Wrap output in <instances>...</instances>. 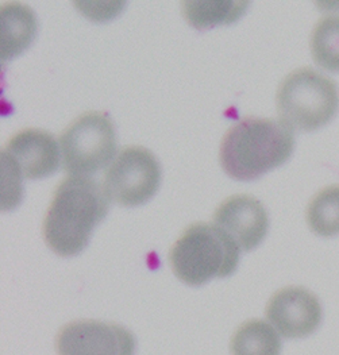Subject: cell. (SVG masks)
I'll use <instances>...</instances> for the list:
<instances>
[{
    "label": "cell",
    "mask_w": 339,
    "mask_h": 355,
    "mask_svg": "<svg viewBox=\"0 0 339 355\" xmlns=\"http://www.w3.org/2000/svg\"><path fill=\"white\" fill-rule=\"evenodd\" d=\"M110 208L105 188L91 178L69 176L57 187L44 219V239L53 253L73 257L88 246Z\"/></svg>",
    "instance_id": "obj_1"
},
{
    "label": "cell",
    "mask_w": 339,
    "mask_h": 355,
    "mask_svg": "<svg viewBox=\"0 0 339 355\" xmlns=\"http://www.w3.org/2000/svg\"><path fill=\"white\" fill-rule=\"evenodd\" d=\"M293 149V132L281 121L249 116L225 134L219 161L227 176L253 181L286 164Z\"/></svg>",
    "instance_id": "obj_2"
},
{
    "label": "cell",
    "mask_w": 339,
    "mask_h": 355,
    "mask_svg": "<svg viewBox=\"0 0 339 355\" xmlns=\"http://www.w3.org/2000/svg\"><path fill=\"white\" fill-rule=\"evenodd\" d=\"M241 249L216 225L195 223L186 227L169 252L175 276L189 286H202L212 279L234 273Z\"/></svg>",
    "instance_id": "obj_3"
},
{
    "label": "cell",
    "mask_w": 339,
    "mask_h": 355,
    "mask_svg": "<svg viewBox=\"0 0 339 355\" xmlns=\"http://www.w3.org/2000/svg\"><path fill=\"white\" fill-rule=\"evenodd\" d=\"M277 112L290 130L315 131L326 126L337 114V84L311 68L289 73L277 89Z\"/></svg>",
    "instance_id": "obj_4"
},
{
    "label": "cell",
    "mask_w": 339,
    "mask_h": 355,
    "mask_svg": "<svg viewBox=\"0 0 339 355\" xmlns=\"http://www.w3.org/2000/svg\"><path fill=\"white\" fill-rule=\"evenodd\" d=\"M64 169L88 178L105 168L116 154V134L111 119L98 111L82 114L60 138Z\"/></svg>",
    "instance_id": "obj_5"
},
{
    "label": "cell",
    "mask_w": 339,
    "mask_h": 355,
    "mask_svg": "<svg viewBox=\"0 0 339 355\" xmlns=\"http://www.w3.org/2000/svg\"><path fill=\"white\" fill-rule=\"evenodd\" d=\"M159 182L161 168L155 154L141 146H130L119 153L108 166L103 188L110 200L125 207H138L156 195Z\"/></svg>",
    "instance_id": "obj_6"
},
{
    "label": "cell",
    "mask_w": 339,
    "mask_h": 355,
    "mask_svg": "<svg viewBox=\"0 0 339 355\" xmlns=\"http://www.w3.org/2000/svg\"><path fill=\"white\" fill-rule=\"evenodd\" d=\"M55 352L58 355H134L135 338L116 323L76 320L58 331Z\"/></svg>",
    "instance_id": "obj_7"
},
{
    "label": "cell",
    "mask_w": 339,
    "mask_h": 355,
    "mask_svg": "<svg viewBox=\"0 0 339 355\" xmlns=\"http://www.w3.org/2000/svg\"><path fill=\"white\" fill-rule=\"evenodd\" d=\"M265 315L284 338L302 339L319 329L323 308L311 291L303 286H287L270 297Z\"/></svg>",
    "instance_id": "obj_8"
},
{
    "label": "cell",
    "mask_w": 339,
    "mask_h": 355,
    "mask_svg": "<svg viewBox=\"0 0 339 355\" xmlns=\"http://www.w3.org/2000/svg\"><path fill=\"white\" fill-rule=\"evenodd\" d=\"M1 158L8 161L22 178L52 176L60 166V150L52 134L38 128L17 132L6 145Z\"/></svg>",
    "instance_id": "obj_9"
},
{
    "label": "cell",
    "mask_w": 339,
    "mask_h": 355,
    "mask_svg": "<svg viewBox=\"0 0 339 355\" xmlns=\"http://www.w3.org/2000/svg\"><path fill=\"white\" fill-rule=\"evenodd\" d=\"M214 225L229 234L241 250L252 252L268 234L269 216L256 198L235 195L216 208Z\"/></svg>",
    "instance_id": "obj_10"
},
{
    "label": "cell",
    "mask_w": 339,
    "mask_h": 355,
    "mask_svg": "<svg viewBox=\"0 0 339 355\" xmlns=\"http://www.w3.org/2000/svg\"><path fill=\"white\" fill-rule=\"evenodd\" d=\"M1 61L7 62L22 54L37 35V17L21 3H7L0 10Z\"/></svg>",
    "instance_id": "obj_11"
},
{
    "label": "cell",
    "mask_w": 339,
    "mask_h": 355,
    "mask_svg": "<svg viewBox=\"0 0 339 355\" xmlns=\"http://www.w3.org/2000/svg\"><path fill=\"white\" fill-rule=\"evenodd\" d=\"M249 1L189 0L182 3L184 18L193 28L206 31L212 27L232 25L247 10Z\"/></svg>",
    "instance_id": "obj_12"
},
{
    "label": "cell",
    "mask_w": 339,
    "mask_h": 355,
    "mask_svg": "<svg viewBox=\"0 0 339 355\" xmlns=\"http://www.w3.org/2000/svg\"><path fill=\"white\" fill-rule=\"evenodd\" d=\"M230 352L232 355H280L281 340L269 323L252 319L235 331Z\"/></svg>",
    "instance_id": "obj_13"
},
{
    "label": "cell",
    "mask_w": 339,
    "mask_h": 355,
    "mask_svg": "<svg viewBox=\"0 0 339 355\" xmlns=\"http://www.w3.org/2000/svg\"><path fill=\"white\" fill-rule=\"evenodd\" d=\"M307 225L313 234L324 238L339 234V185L319 191L308 204Z\"/></svg>",
    "instance_id": "obj_14"
},
{
    "label": "cell",
    "mask_w": 339,
    "mask_h": 355,
    "mask_svg": "<svg viewBox=\"0 0 339 355\" xmlns=\"http://www.w3.org/2000/svg\"><path fill=\"white\" fill-rule=\"evenodd\" d=\"M311 53L318 67L327 72H339V15L322 18L311 35Z\"/></svg>",
    "instance_id": "obj_15"
},
{
    "label": "cell",
    "mask_w": 339,
    "mask_h": 355,
    "mask_svg": "<svg viewBox=\"0 0 339 355\" xmlns=\"http://www.w3.org/2000/svg\"><path fill=\"white\" fill-rule=\"evenodd\" d=\"M75 6L81 10L82 15L99 22L118 15V12L125 7V1H75Z\"/></svg>",
    "instance_id": "obj_16"
}]
</instances>
